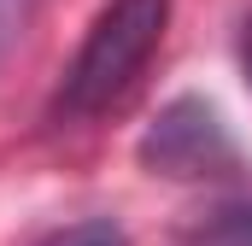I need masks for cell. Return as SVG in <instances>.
Here are the masks:
<instances>
[{
	"label": "cell",
	"instance_id": "1",
	"mask_svg": "<svg viewBox=\"0 0 252 246\" xmlns=\"http://www.w3.org/2000/svg\"><path fill=\"white\" fill-rule=\"evenodd\" d=\"M170 30V0H106L76 47V59L64 70L53 112L59 118H100L141 82V70L153 64L158 41Z\"/></svg>",
	"mask_w": 252,
	"mask_h": 246
},
{
	"label": "cell",
	"instance_id": "2",
	"mask_svg": "<svg viewBox=\"0 0 252 246\" xmlns=\"http://www.w3.org/2000/svg\"><path fill=\"white\" fill-rule=\"evenodd\" d=\"M141 164L153 176H170V182H205V176H229L241 164L235 153V135L223 112L199 94H176L170 106H158V118L147 123L141 135Z\"/></svg>",
	"mask_w": 252,
	"mask_h": 246
},
{
	"label": "cell",
	"instance_id": "3",
	"mask_svg": "<svg viewBox=\"0 0 252 246\" xmlns=\"http://www.w3.org/2000/svg\"><path fill=\"white\" fill-rule=\"evenodd\" d=\"M176 246H252V199H223L199 211Z\"/></svg>",
	"mask_w": 252,
	"mask_h": 246
},
{
	"label": "cell",
	"instance_id": "6",
	"mask_svg": "<svg viewBox=\"0 0 252 246\" xmlns=\"http://www.w3.org/2000/svg\"><path fill=\"white\" fill-rule=\"evenodd\" d=\"M241 64H247V82H252V30H247V41H241Z\"/></svg>",
	"mask_w": 252,
	"mask_h": 246
},
{
	"label": "cell",
	"instance_id": "4",
	"mask_svg": "<svg viewBox=\"0 0 252 246\" xmlns=\"http://www.w3.org/2000/svg\"><path fill=\"white\" fill-rule=\"evenodd\" d=\"M35 246H129V241H124V229H118L112 217H82V223H70V229L41 235Z\"/></svg>",
	"mask_w": 252,
	"mask_h": 246
},
{
	"label": "cell",
	"instance_id": "5",
	"mask_svg": "<svg viewBox=\"0 0 252 246\" xmlns=\"http://www.w3.org/2000/svg\"><path fill=\"white\" fill-rule=\"evenodd\" d=\"M35 18V0H0V53L24 35V24Z\"/></svg>",
	"mask_w": 252,
	"mask_h": 246
}]
</instances>
